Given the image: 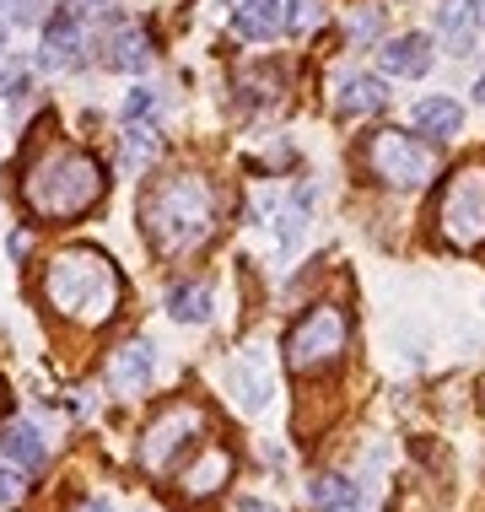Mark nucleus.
<instances>
[{
    "instance_id": "obj_1",
    "label": "nucleus",
    "mask_w": 485,
    "mask_h": 512,
    "mask_svg": "<svg viewBox=\"0 0 485 512\" xmlns=\"http://www.w3.org/2000/svg\"><path fill=\"white\" fill-rule=\"evenodd\" d=\"M103 195H108V173H103V162L81 146L38 151L22 173V205L38 221H76Z\"/></svg>"
},
{
    "instance_id": "obj_2",
    "label": "nucleus",
    "mask_w": 485,
    "mask_h": 512,
    "mask_svg": "<svg viewBox=\"0 0 485 512\" xmlns=\"http://www.w3.org/2000/svg\"><path fill=\"white\" fill-rule=\"evenodd\" d=\"M141 221H146V238L162 259L194 254L216 227V195L200 173H173L157 178L141 200Z\"/></svg>"
},
{
    "instance_id": "obj_3",
    "label": "nucleus",
    "mask_w": 485,
    "mask_h": 512,
    "mask_svg": "<svg viewBox=\"0 0 485 512\" xmlns=\"http://www.w3.org/2000/svg\"><path fill=\"white\" fill-rule=\"evenodd\" d=\"M119 297H124L119 265L103 248H65L44 270V302L60 318H76V324H108L119 313Z\"/></svg>"
},
{
    "instance_id": "obj_4",
    "label": "nucleus",
    "mask_w": 485,
    "mask_h": 512,
    "mask_svg": "<svg viewBox=\"0 0 485 512\" xmlns=\"http://www.w3.org/2000/svg\"><path fill=\"white\" fill-rule=\"evenodd\" d=\"M362 162L372 178H383L388 189H426L437 178V146L421 141L410 130H372L362 146Z\"/></svg>"
},
{
    "instance_id": "obj_5",
    "label": "nucleus",
    "mask_w": 485,
    "mask_h": 512,
    "mask_svg": "<svg viewBox=\"0 0 485 512\" xmlns=\"http://www.w3.org/2000/svg\"><path fill=\"white\" fill-rule=\"evenodd\" d=\"M345 340H351V318H345V308H335V302H318V308H308L297 318V324L286 329V367L291 372H324L340 362Z\"/></svg>"
},
{
    "instance_id": "obj_6",
    "label": "nucleus",
    "mask_w": 485,
    "mask_h": 512,
    "mask_svg": "<svg viewBox=\"0 0 485 512\" xmlns=\"http://www.w3.org/2000/svg\"><path fill=\"white\" fill-rule=\"evenodd\" d=\"M437 232H442V243H453L459 254L485 243V162H464V168L442 184Z\"/></svg>"
},
{
    "instance_id": "obj_7",
    "label": "nucleus",
    "mask_w": 485,
    "mask_h": 512,
    "mask_svg": "<svg viewBox=\"0 0 485 512\" xmlns=\"http://www.w3.org/2000/svg\"><path fill=\"white\" fill-rule=\"evenodd\" d=\"M200 437H205V410L178 399V405H168L157 421L146 426V437H141V464L151 469V475H162V469H168L184 448H194Z\"/></svg>"
},
{
    "instance_id": "obj_8",
    "label": "nucleus",
    "mask_w": 485,
    "mask_h": 512,
    "mask_svg": "<svg viewBox=\"0 0 485 512\" xmlns=\"http://www.w3.org/2000/svg\"><path fill=\"white\" fill-rule=\"evenodd\" d=\"M227 475H232V448L211 442V448L184 469V496L189 502H205V496H216L221 486H227Z\"/></svg>"
},
{
    "instance_id": "obj_9",
    "label": "nucleus",
    "mask_w": 485,
    "mask_h": 512,
    "mask_svg": "<svg viewBox=\"0 0 485 512\" xmlns=\"http://www.w3.org/2000/svg\"><path fill=\"white\" fill-rule=\"evenodd\" d=\"M232 394L243 410H265L270 405V356L265 351H243L232 362Z\"/></svg>"
},
{
    "instance_id": "obj_10",
    "label": "nucleus",
    "mask_w": 485,
    "mask_h": 512,
    "mask_svg": "<svg viewBox=\"0 0 485 512\" xmlns=\"http://www.w3.org/2000/svg\"><path fill=\"white\" fill-rule=\"evenodd\" d=\"M410 124L415 135H432V141H453V135L464 130V108L453 98H421L410 108Z\"/></svg>"
},
{
    "instance_id": "obj_11",
    "label": "nucleus",
    "mask_w": 485,
    "mask_h": 512,
    "mask_svg": "<svg viewBox=\"0 0 485 512\" xmlns=\"http://www.w3.org/2000/svg\"><path fill=\"white\" fill-rule=\"evenodd\" d=\"M378 60H383L388 76H426V71H432V38H426V33H405V38H394Z\"/></svg>"
},
{
    "instance_id": "obj_12",
    "label": "nucleus",
    "mask_w": 485,
    "mask_h": 512,
    "mask_svg": "<svg viewBox=\"0 0 485 512\" xmlns=\"http://www.w3.org/2000/svg\"><path fill=\"white\" fill-rule=\"evenodd\" d=\"M232 27H238V38H254V44H265L286 27V11L281 0H243L238 11H232Z\"/></svg>"
},
{
    "instance_id": "obj_13",
    "label": "nucleus",
    "mask_w": 485,
    "mask_h": 512,
    "mask_svg": "<svg viewBox=\"0 0 485 512\" xmlns=\"http://www.w3.org/2000/svg\"><path fill=\"white\" fill-rule=\"evenodd\" d=\"M475 22H480L475 0H442L437 6V33L448 38L453 54H469V44H475Z\"/></svg>"
},
{
    "instance_id": "obj_14",
    "label": "nucleus",
    "mask_w": 485,
    "mask_h": 512,
    "mask_svg": "<svg viewBox=\"0 0 485 512\" xmlns=\"http://www.w3.org/2000/svg\"><path fill=\"white\" fill-rule=\"evenodd\" d=\"M151 362H157V356H151V345H146V340H130V345H124V351L114 356L108 378H114L119 394H141L146 383H151Z\"/></svg>"
},
{
    "instance_id": "obj_15",
    "label": "nucleus",
    "mask_w": 485,
    "mask_h": 512,
    "mask_svg": "<svg viewBox=\"0 0 485 512\" xmlns=\"http://www.w3.org/2000/svg\"><path fill=\"white\" fill-rule=\"evenodd\" d=\"M388 103V87L378 76H345V87H340V119H362V114H378V108Z\"/></svg>"
},
{
    "instance_id": "obj_16",
    "label": "nucleus",
    "mask_w": 485,
    "mask_h": 512,
    "mask_svg": "<svg viewBox=\"0 0 485 512\" xmlns=\"http://www.w3.org/2000/svg\"><path fill=\"white\" fill-rule=\"evenodd\" d=\"M0 448H6V459L17 464V469H44V459H49L44 437H38L27 421H11V426H0Z\"/></svg>"
},
{
    "instance_id": "obj_17",
    "label": "nucleus",
    "mask_w": 485,
    "mask_h": 512,
    "mask_svg": "<svg viewBox=\"0 0 485 512\" xmlns=\"http://www.w3.org/2000/svg\"><path fill=\"white\" fill-rule=\"evenodd\" d=\"M146 60H151L146 33L135 22H119L114 33H108V65H114V71H141Z\"/></svg>"
},
{
    "instance_id": "obj_18",
    "label": "nucleus",
    "mask_w": 485,
    "mask_h": 512,
    "mask_svg": "<svg viewBox=\"0 0 485 512\" xmlns=\"http://www.w3.org/2000/svg\"><path fill=\"white\" fill-rule=\"evenodd\" d=\"M76 49H81V27H76L71 11L49 17V27H44V65H71Z\"/></svg>"
},
{
    "instance_id": "obj_19",
    "label": "nucleus",
    "mask_w": 485,
    "mask_h": 512,
    "mask_svg": "<svg viewBox=\"0 0 485 512\" xmlns=\"http://www.w3.org/2000/svg\"><path fill=\"white\" fill-rule=\"evenodd\" d=\"M313 507L318 512H362V491L345 475H318L313 480Z\"/></svg>"
},
{
    "instance_id": "obj_20",
    "label": "nucleus",
    "mask_w": 485,
    "mask_h": 512,
    "mask_svg": "<svg viewBox=\"0 0 485 512\" xmlns=\"http://www.w3.org/2000/svg\"><path fill=\"white\" fill-rule=\"evenodd\" d=\"M168 313L178 318V324H205V318H211V286L205 281L178 286V292L168 297Z\"/></svg>"
},
{
    "instance_id": "obj_21",
    "label": "nucleus",
    "mask_w": 485,
    "mask_h": 512,
    "mask_svg": "<svg viewBox=\"0 0 485 512\" xmlns=\"http://www.w3.org/2000/svg\"><path fill=\"white\" fill-rule=\"evenodd\" d=\"M329 17V6L324 0H291V11H286V33H313L318 22Z\"/></svg>"
},
{
    "instance_id": "obj_22",
    "label": "nucleus",
    "mask_w": 485,
    "mask_h": 512,
    "mask_svg": "<svg viewBox=\"0 0 485 512\" xmlns=\"http://www.w3.org/2000/svg\"><path fill=\"white\" fill-rule=\"evenodd\" d=\"M383 33V6H356L351 17V44H372Z\"/></svg>"
},
{
    "instance_id": "obj_23",
    "label": "nucleus",
    "mask_w": 485,
    "mask_h": 512,
    "mask_svg": "<svg viewBox=\"0 0 485 512\" xmlns=\"http://www.w3.org/2000/svg\"><path fill=\"white\" fill-rule=\"evenodd\" d=\"M22 491H27L22 469H0V507H17V502H22Z\"/></svg>"
},
{
    "instance_id": "obj_24",
    "label": "nucleus",
    "mask_w": 485,
    "mask_h": 512,
    "mask_svg": "<svg viewBox=\"0 0 485 512\" xmlns=\"http://www.w3.org/2000/svg\"><path fill=\"white\" fill-rule=\"evenodd\" d=\"M146 157H157V135H151V130H130V168H141Z\"/></svg>"
},
{
    "instance_id": "obj_25",
    "label": "nucleus",
    "mask_w": 485,
    "mask_h": 512,
    "mask_svg": "<svg viewBox=\"0 0 485 512\" xmlns=\"http://www.w3.org/2000/svg\"><path fill=\"white\" fill-rule=\"evenodd\" d=\"M151 108H157V98H151V92L141 87V92H130V103H124V119H130V124H135V119H146V114H151Z\"/></svg>"
},
{
    "instance_id": "obj_26",
    "label": "nucleus",
    "mask_w": 485,
    "mask_h": 512,
    "mask_svg": "<svg viewBox=\"0 0 485 512\" xmlns=\"http://www.w3.org/2000/svg\"><path fill=\"white\" fill-rule=\"evenodd\" d=\"M33 11L22 6V0H0V22H27Z\"/></svg>"
},
{
    "instance_id": "obj_27",
    "label": "nucleus",
    "mask_w": 485,
    "mask_h": 512,
    "mask_svg": "<svg viewBox=\"0 0 485 512\" xmlns=\"http://www.w3.org/2000/svg\"><path fill=\"white\" fill-rule=\"evenodd\" d=\"M238 512H281V507H270V502H254V496H243Z\"/></svg>"
},
{
    "instance_id": "obj_28",
    "label": "nucleus",
    "mask_w": 485,
    "mask_h": 512,
    "mask_svg": "<svg viewBox=\"0 0 485 512\" xmlns=\"http://www.w3.org/2000/svg\"><path fill=\"white\" fill-rule=\"evenodd\" d=\"M81 512H114V507H108V502H103V496H92V502H87V507H81Z\"/></svg>"
},
{
    "instance_id": "obj_29",
    "label": "nucleus",
    "mask_w": 485,
    "mask_h": 512,
    "mask_svg": "<svg viewBox=\"0 0 485 512\" xmlns=\"http://www.w3.org/2000/svg\"><path fill=\"white\" fill-rule=\"evenodd\" d=\"M475 103H485V76L475 81Z\"/></svg>"
}]
</instances>
